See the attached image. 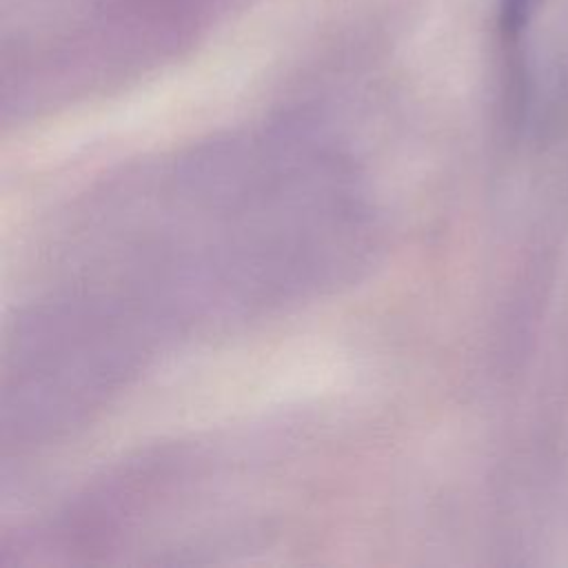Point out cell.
I'll return each instance as SVG.
<instances>
[{
  "instance_id": "1",
  "label": "cell",
  "mask_w": 568,
  "mask_h": 568,
  "mask_svg": "<svg viewBox=\"0 0 568 568\" xmlns=\"http://www.w3.org/2000/svg\"><path fill=\"white\" fill-rule=\"evenodd\" d=\"M539 0H501L499 4V24L501 31L510 38L519 36V31L528 24L530 16L535 13Z\"/></svg>"
}]
</instances>
